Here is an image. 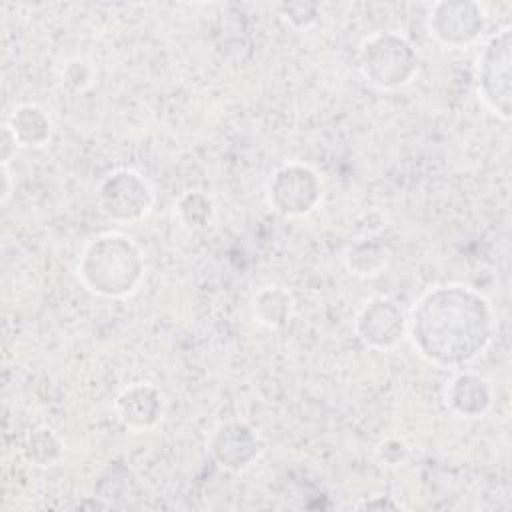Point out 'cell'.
Returning <instances> with one entry per match:
<instances>
[{"instance_id":"cell-5","label":"cell","mask_w":512,"mask_h":512,"mask_svg":"<svg viewBox=\"0 0 512 512\" xmlns=\"http://www.w3.org/2000/svg\"><path fill=\"white\" fill-rule=\"evenodd\" d=\"M154 204V186L134 168L110 170L96 186L98 212L110 222H138L152 212Z\"/></svg>"},{"instance_id":"cell-8","label":"cell","mask_w":512,"mask_h":512,"mask_svg":"<svg viewBox=\"0 0 512 512\" xmlns=\"http://www.w3.org/2000/svg\"><path fill=\"white\" fill-rule=\"evenodd\" d=\"M354 334L366 348H394L406 336V314L386 296L368 298L354 316Z\"/></svg>"},{"instance_id":"cell-9","label":"cell","mask_w":512,"mask_h":512,"mask_svg":"<svg viewBox=\"0 0 512 512\" xmlns=\"http://www.w3.org/2000/svg\"><path fill=\"white\" fill-rule=\"evenodd\" d=\"M208 452L220 468L228 472H242L260 458L262 440L246 422L230 420L212 430L208 438Z\"/></svg>"},{"instance_id":"cell-16","label":"cell","mask_w":512,"mask_h":512,"mask_svg":"<svg viewBox=\"0 0 512 512\" xmlns=\"http://www.w3.org/2000/svg\"><path fill=\"white\" fill-rule=\"evenodd\" d=\"M22 454L34 466H54L64 454V444L52 428L38 426L26 434Z\"/></svg>"},{"instance_id":"cell-18","label":"cell","mask_w":512,"mask_h":512,"mask_svg":"<svg viewBox=\"0 0 512 512\" xmlns=\"http://www.w3.org/2000/svg\"><path fill=\"white\" fill-rule=\"evenodd\" d=\"M94 82V68L80 60V58H74V60H68L64 70H62V84L72 90V92H84L86 88H90Z\"/></svg>"},{"instance_id":"cell-21","label":"cell","mask_w":512,"mask_h":512,"mask_svg":"<svg viewBox=\"0 0 512 512\" xmlns=\"http://www.w3.org/2000/svg\"><path fill=\"white\" fill-rule=\"evenodd\" d=\"M16 148H18V144H16L14 136H12L10 130L4 126V128H2V164H8V162H10V158L16 154Z\"/></svg>"},{"instance_id":"cell-6","label":"cell","mask_w":512,"mask_h":512,"mask_svg":"<svg viewBox=\"0 0 512 512\" xmlns=\"http://www.w3.org/2000/svg\"><path fill=\"white\" fill-rule=\"evenodd\" d=\"M266 200L274 212L286 218L306 216L322 200V178L304 162H284L270 174Z\"/></svg>"},{"instance_id":"cell-22","label":"cell","mask_w":512,"mask_h":512,"mask_svg":"<svg viewBox=\"0 0 512 512\" xmlns=\"http://www.w3.org/2000/svg\"><path fill=\"white\" fill-rule=\"evenodd\" d=\"M2 180H4V186H2V204H6L12 196V174H10V168L8 164H2Z\"/></svg>"},{"instance_id":"cell-12","label":"cell","mask_w":512,"mask_h":512,"mask_svg":"<svg viewBox=\"0 0 512 512\" xmlns=\"http://www.w3.org/2000/svg\"><path fill=\"white\" fill-rule=\"evenodd\" d=\"M4 126L10 130L16 144L22 148H42L50 142L54 132V124L48 112L32 102L14 106Z\"/></svg>"},{"instance_id":"cell-11","label":"cell","mask_w":512,"mask_h":512,"mask_svg":"<svg viewBox=\"0 0 512 512\" xmlns=\"http://www.w3.org/2000/svg\"><path fill=\"white\" fill-rule=\"evenodd\" d=\"M492 400V382L470 370L454 372L444 388V402L448 410L462 418L484 416L492 408Z\"/></svg>"},{"instance_id":"cell-20","label":"cell","mask_w":512,"mask_h":512,"mask_svg":"<svg viewBox=\"0 0 512 512\" xmlns=\"http://www.w3.org/2000/svg\"><path fill=\"white\" fill-rule=\"evenodd\" d=\"M354 508H360V510H374V508H402L400 502L392 500V496H372L370 500H364V502H358L354 504Z\"/></svg>"},{"instance_id":"cell-2","label":"cell","mask_w":512,"mask_h":512,"mask_svg":"<svg viewBox=\"0 0 512 512\" xmlns=\"http://www.w3.org/2000/svg\"><path fill=\"white\" fill-rule=\"evenodd\" d=\"M144 270L140 246L122 232H102L90 238L76 264L80 284L102 298L132 296L144 280Z\"/></svg>"},{"instance_id":"cell-7","label":"cell","mask_w":512,"mask_h":512,"mask_svg":"<svg viewBox=\"0 0 512 512\" xmlns=\"http://www.w3.org/2000/svg\"><path fill=\"white\" fill-rule=\"evenodd\" d=\"M426 24L430 36H434L442 46L468 48L484 36L488 14L480 2H436L428 10Z\"/></svg>"},{"instance_id":"cell-17","label":"cell","mask_w":512,"mask_h":512,"mask_svg":"<svg viewBox=\"0 0 512 512\" xmlns=\"http://www.w3.org/2000/svg\"><path fill=\"white\" fill-rule=\"evenodd\" d=\"M282 18L296 30H308L320 20V6L312 2H284L280 4Z\"/></svg>"},{"instance_id":"cell-10","label":"cell","mask_w":512,"mask_h":512,"mask_svg":"<svg viewBox=\"0 0 512 512\" xmlns=\"http://www.w3.org/2000/svg\"><path fill=\"white\" fill-rule=\"evenodd\" d=\"M114 412L124 428L146 432L162 420L164 394L150 382H132L114 398Z\"/></svg>"},{"instance_id":"cell-13","label":"cell","mask_w":512,"mask_h":512,"mask_svg":"<svg viewBox=\"0 0 512 512\" xmlns=\"http://www.w3.org/2000/svg\"><path fill=\"white\" fill-rule=\"evenodd\" d=\"M292 312L294 298L288 288L278 284L258 288L250 300V314L254 322L268 330H278L286 326L292 318Z\"/></svg>"},{"instance_id":"cell-1","label":"cell","mask_w":512,"mask_h":512,"mask_svg":"<svg viewBox=\"0 0 512 512\" xmlns=\"http://www.w3.org/2000/svg\"><path fill=\"white\" fill-rule=\"evenodd\" d=\"M494 328L490 300L460 282L428 288L406 316V334L418 356L444 370L474 362L490 346Z\"/></svg>"},{"instance_id":"cell-19","label":"cell","mask_w":512,"mask_h":512,"mask_svg":"<svg viewBox=\"0 0 512 512\" xmlns=\"http://www.w3.org/2000/svg\"><path fill=\"white\" fill-rule=\"evenodd\" d=\"M376 454H378V460L384 466H398V464H402L406 460L408 446L400 438H388V440L378 444Z\"/></svg>"},{"instance_id":"cell-4","label":"cell","mask_w":512,"mask_h":512,"mask_svg":"<svg viewBox=\"0 0 512 512\" xmlns=\"http://www.w3.org/2000/svg\"><path fill=\"white\" fill-rule=\"evenodd\" d=\"M512 26L492 32L476 56V90L484 106L500 120L512 116Z\"/></svg>"},{"instance_id":"cell-14","label":"cell","mask_w":512,"mask_h":512,"mask_svg":"<svg viewBox=\"0 0 512 512\" xmlns=\"http://www.w3.org/2000/svg\"><path fill=\"white\" fill-rule=\"evenodd\" d=\"M344 264L348 272L358 278H374L384 272L388 264V250L384 244L370 238L356 240L346 248Z\"/></svg>"},{"instance_id":"cell-15","label":"cell","mask_w":512,"mask_h":512,"mask_svg":"<svg viewBox=\"0 0 512 512\" xmlns=\"http://www.w3.org/2000/svg\"><path fill=\"white\" fill-rule=\"evenodd\" d=\"M174 214L184 228L204 230L214 220L216 206L212 196L204 190H188L176 200Z\"/></svg>"},{"instance_id":"cell-3","label":"cell","mask_w":512,"mask_h":512,"mask_svg":"<svg viewBox=\"0 0 512 512\" xmlns=\"http://www.w3.org/2000/svg\"><path fill=\"white\" fill-rule=\"evenodd\" d=\"M418 66V52L398 32H372L358 46V70L378 90L408 86L418 74Z\"/></svg>"}]
</instances>
